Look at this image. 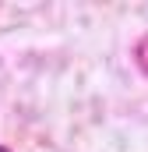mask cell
I'll list each match as a JSON object with an SVG mask.
<instances>
[{
  "mask_svg": "<svg viewBox=\"0 0 148 152\" xmlns=\"http://www.w3.org/2000/svg\"><path fill=\"white\" fill-rule=\"evenodd\" d=\"M0 152H11V149H7V145H0Z\"/></svg>",
  "mask_w": 148,
  "mask_h": 152,
  "instance_id": "1",
  "label": "cell"
}]
</instances>
